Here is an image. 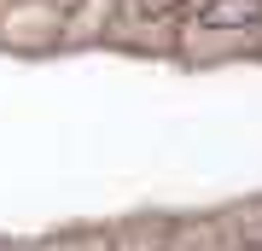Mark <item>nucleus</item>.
Instances as JSON below:
<instances>
[{"label":"nucleus","instance_id":"1","mask_svg":"<svg viewBox=\"0 0 262 251\" xmlns=\"http://www.w3.org/2000/svg\"><path fill=\"white\" fill-rule=\"evenodd\" d=\"M181 18L210 35H245V29H262V0H187Z\"/></svg>","mask_w":262,"mask_h":251},{"label":"nucleus","instance_id":"2","mask_svg":"<svg viewBox=\"0 0 262 251\" xmlns=\"http://www.w3.org/2000/svg\"><path fill=\"white\" fill-rule=\"evenodd\" d=\"M175 12H187V0H128L134 24H158V18H175Z\"/></svg>","mask_w":262,"mask_h":251}]
</instances>
